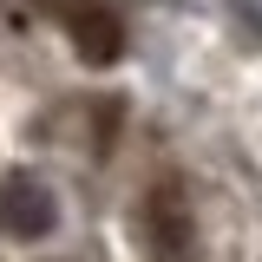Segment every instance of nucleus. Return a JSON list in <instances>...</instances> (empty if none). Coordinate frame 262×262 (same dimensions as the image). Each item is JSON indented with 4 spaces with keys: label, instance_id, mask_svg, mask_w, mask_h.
I'll list each match as a JSON object with an SVG mask.
<instances>
[{
    "label": "nucleus",
    "instance_id": "2",
    "mask_svg": "<svg viewBox=\"0 0 262 262\" xmlns=\"http://www.w3.org/2000/svg\"><path fill=\"white\" fill-rule=\"evenodd\" d=\"M66 33H72V46L92 66H112L125 53V27H118V13H112L105 0H79V7L66 13Z\"/></svg>",
    "mask_w": 262,
    "mask_h": 262
},
{
    "label": "nucleus",
    "instance_id": "4",
    "mask_svg": "<svg viewBox=\"0 0 262 262\" xmlns=\"http://www.w3.org/2000/svg\"><path fill=\"white\" fill-rule=\"evenodd\" d=\"M33 7H46V13H53V20H66V13H72V7H79V0H33Z\"/></svg>",
    "mask_w": 262,
    "mask_h": 262
},
{
    "label": "nucleus",
    "instance_id": "3",
    "mask_svg": "<svg viewBox=\"0 0 262 262\" xmlns=\"http://www.w3.org/2000/svg\"><path fill=\"white\" fill-rule=\"evenodd\" d=\"M144 243L158 249V262H184V249H190V223H184V210H177L170 190H158L144 203Z\"/></svg>",
    "mask_w": 262,
    "mask_h": 262
},
{
    "label": "nucleus",
    "instance_id": "1",
    "mask_svg": "<svg viewBox=\"0 0 262 262\" xmlns=\"http://www.w3.org/2000/svg\"><path fill=\"white\" fill-rule=\"evenodd\" d=\"M53 223H59V203H53V190H46V184H33L27 170L0 177V229H7V236L33 243V236H46Z\"/></svg>",
    "mask_w": 262,
    "mask_h": 262
}]
</instances>
